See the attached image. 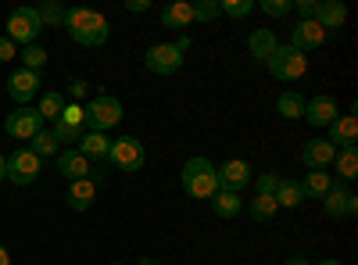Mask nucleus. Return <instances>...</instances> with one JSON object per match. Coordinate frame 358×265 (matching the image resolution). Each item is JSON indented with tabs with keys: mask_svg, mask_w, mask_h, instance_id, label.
<instances>
[{
	"mask_svg": "<svg viewBox=\"0 0 358 265\" xmlns=\"http://www.w3.org/2000/svg\"><path fill=\"white\" fill-rule=\"evenodd\" d=\"M280 47V40H276V33L273 29H251V36H248V50H251V57L255 62H268L273 57V50Z\"/></svg>",
	"mask_w": 358,
	"mask_h": 265,
	"instance_id": "nucleus-21",
	"label": "nucleus"
},
{
	"mask_svg": "<svg viewBox=\"0 0 358 265\" xmlns=\"http://www.w3.org/2000/svg\"><path fill=\"white\" fill-rule=\"evenodd\" d=\"M29 151H33V155L43 162V158H57V155H62V143L54 140L50 129H40V133L33 136V147H29Z\"/></svg>",
	"mask_w": 358,
	"mask_h": 265,
	"instance_id": "nucleus-28",
	"label": "nucleus"
},
{
	"mask_svg": "<svg viewBox=\"0 0 358 265\" xmlns=\"http://www.w3.org/2000/svg\"><path fill=\"white\" fill-rule=\"evenodd\" d=\"M334 165H337V176L344 183H351L358 176V147H341V151L334 155Z\"/></svg>",
	"mask_w": 358,
	"mask_h": 265,
	"instance_id": "nucleus-27",
	"label": "nucleus"
},
{
	"mask_svg": "<svg viewBox=\"0 0 358 265\" xmlns=\"http://www.w3.org/2000/svg\"><path fill=\"white\" fill-rule=\"evenodd\" d=\"M330 129V143L337 147H358V119H355V108L348 111V115H337V119L326 126Z\"/></svg>",
	"mask_w": 358,
	"mask_h": 265,
	"instance_id": "nucleus-15",
	"label": "nucleus"
},
{
	"mask_svg": "<svg viewBox=\"0 0 358 265\" xmlns=\"http://www.w3.org/2000/svg\"><path fill=\"white\" fill-rule=\"evenodd\" d=\"M47 57H50V54H47L43 47H36V43H33V47H22V69L40 72V69L47 65Z\"/></svg>",
	"mask_w": 358,
	"mask_h": 265,
	"instance_id": "nucleus-33",
	"label": "nucleus"
},
{
	"mask_svg": "<svg viewBox=\"0 0 358 265\" xmlns=\"http://www.w3.org/2000/svg\"><path fill=\"white\" fill-rule=\"evenodd\" d=\"M108 265H122V262H108Z\"/></svg>",
	"mask_w": 358,
	"mask_h": 265,
	"instance_id": "nucleus-48",
	"label": "nucleus"
},
{
	"mask_svg": "<svg viewBox=\"0 0 358 265\" xmlns=\"http://www.w3.org/2000/svg\"><path fill=\"white\" fill-rule=\"evenodd\" d=\"M265 69L273 72L276 79H283V83H297V79L308 72V54H301V50H294V47L280 43V47L273 50V57L265 62Z\"/></svg>",
	"mask_w": 358,
	"mask_h": 265,
	"instance_id": "nucleus-6",
	"label": "nucleus"
},
{
	"mask_svg": "<svg viewBox=\"0 0 358 265\" xmlns=\"http://www.w3.org/2000/svg\"><path fill=\"white\" fill-rule=\"evenodd\" d=\"M322 212L330 215V219H351V215H358V194L351 187H344V183H334L330 190H326V197H322Z\"/></svg>",
	"mask_w": 358,
	"mask_h": 265,
	"instance_id": "nucleus-9",
	"label": "nucleus"
},
{
	"mask_svg": "<svg viewBox=\"0 0 358 265\" xmlns=\"http://www.w3.org/2000/svg\"><path fill=\"white\" fill-rule=\"evenodd\" d=\"M83 111H86V129L90 133H108V129H115L118 122H122V101L111 97V94L94 97Z\"/></svg>",
	"mask_w": 358,
	"mask_h": 265,
	"instance_id": "nucleus-4",
	"label": "nucleus"
},
{
	"mask_svg": "<svg viewBox=\"0 0 358 265\" xmlns=\"http://www.w3.org/2000/svg\"><path fill=\"white\" fill-rule=\"evenodd\" d=\"M315 22L326 29V36H330V33H341L344 22H348V8L341 4V0H319V8H315Z\"/></svg>",
	"mask_w": 358,
	"mask_h": 265,
	"instance_id": "nucleus-17",
	"label": "nucleus"
},
{
	"mask_svg": "<svg viewBox=\"0 0 358 265\" xmlns=\"http://www.w3.org/2000/svg\"><path fill=\"white\" fill-rule=\"evenodd\" d=\"M108 162L118 169V172H140L143 162H147V151L136 136H118L111 140V151H108Z\"/></svg>",
	"mask_w": 358,
	"mask_h": 265,
	"instance_id": "nucleus-8",
	"label": "nucleus"
},
{
	"mask_svg": "<svg viewBox=\"0 0 358 265\" xmlns=\"http://www.w3.org/2000/svg\"><path fill=\"white\" fill-rule=\"evenodd\" d=\"M287 265H312V262H308L305 255H290V258H287Z\"/></svg>",
	"mask_w": 358,
	"mask_h": 265,
	"instance_id": "nucleus-43",
	"label": "nucleus"
},
{
	"mask_svg": "<svg viewBox=\"0 0 358 265\" xmlns=\"http://www.w3.org/2000/svg\"><path fill=\"white\" fill-rule=\"evenodd\" d=\"M65 29L79 47H104L108 36H111L108 18L101 11H90V8H69L65 11Z\"/></svg>",
	"mask_w": 358,
	"mask_h": 265,
	"instance_id": "nucleus-1",
	"label": "nucleus"
},
{
	"mask_svg": "<svg viewBox=\"0 0 358 265\" xmlns=\"http://www.w3.org/2000/svg\"><path fill=\"white\" fill-rule=\"evenodd\" d=\"M40 158L29 151V147H18L15 155H8L4 162V180L15 183V187H29V183H36L40 180Z\"/></svg>",
	"mask_w": 358,
	"mask_h": 265,
	"instance_id": "nucleus-7",
	"label": "nucleus"
},
{
	"mask_svg": "<svg viewBox=\"0 0 358 265\" xmlns=\"http://www.w3.org/2000/svg\"><path fill=\"white\" fill-rule=\"evenodd\" d=\"M301 204H305L301 183H297V180H283V176H280V187H276V208H301Z\"/></svg>",
	"mask_w": 358,
	"mask_h": 265,
	"instance_id": "nucleus-26",
	"label": "nucleus"
},
{
	"mask_svg": "<svg viewBox=\"0 0 358 265\" xmlns=\"http://www.w3.org/2000/svg\"><path fill=\"white\" fill-rule=\"evenodd\" d=\"M322 43H326V29H322L315 18H308V22H297V25L290 29V43H287V47L308 54V50H315V47H322Z\"/></svg>",
	"mask_w": 358,
	"mask_h": 265,
	"instance_id": "nucleus-13",
	"label": "nucleus"
},
{
	"mask_svg": "<svg viewBox=\"0 0 358 265\" xmlns=\"http://www.w3.org/2000/svg\"><path fill=\"white\" fill-rule=\"evenodd\" d=\"M62 126H69V129H86V111H83V104H65V111H62V119H57Z\"/></svg>",
	"mask_w": 358,
	"mask_h": 265,
	"instance_id": "nucleus-34",
	"label": "nucleus"
},
{
	"mask_svg": "<svg viewBox=\"0 0 358 265\" xmlns=\"http://www.w3.org/2000/svg\"><path fill=\"white\" fill-rule=\"evenodd\" d=\"M255 11V0H222V15L229 18H248Z\"/></svg>",
	"mask_w": 358,
	"mask_h": 265,
	"instance_id": "nucleus-35",
	"label": "nucleus"
},
{
	"mask_svg": "<svg viewBox=\"0 0 358 265\" xmlns=\"http://www.w3.org/2000/svg\"><path fill=\"white\" fill-rule=\"evenodd\" d=\"M162 25L165 29H190L194 25V11L187 0H176V4L162 8Z\"/></svg>",
	"mask_w": 358,
	"mask_h": 265,
	"instance_id": "nucleus-23",
	"label": "nucleus"
},
{
	"mask_svg": "<svg viewBox=\"0 0 358 265\" xmlns=\"http://www.w3.org/2000/svg\"><path fill=\"white\" fill-rule=\"evenodd\" d=\"M36 15H40L43 29H47V25H50V29H54V25H65V8L57 4V0H47V4H40Z\"/></svg>",
	"mask_w": 358,
	"mask_h": 265,
	"instance_id": "nucleus-32",
	"label": "nucleus"
},
{
	"mask_svg": "<svg viewBox=\"0 0 358 265\" xmlns=\"http://www.w3.org/2000/svg\"><path fill=\"white\" fill-rule=\"evenodd\" d=\"M40 72H29V69H18V72H11L8 76V97L18 104V108H25L33 97H40Z\"/></svg>",
	"mask_w": 358,
	"mask_h": 265,
	"instance_id": "nucleus-11",
	"label": "nucleus"
},
{
	"mask_svg": "<svg viewBox=\"0 0 358 265\" xmlns=\"http://www.w3.org/2000/svg\"><path fill=\"white\" fill-rule=\"evenodd\" d=\"M215 172H219V190L241 194L244 187H251V165H248L244 158H229V162H222V169H215Z\"/></svg>",
	"mask_w": 358,
	"mask_h": 265,
	"instance_id": "nucleus-12",
	"label": "nucleus"
},
{
	"mask_svg": "<svg viewBox=\"0 0 358 265\" xmlns=\"http://www.w3.org/2000/svg\"><path fill=\"white\" fill-rule=\"evenodd\" d=\"M43 129V119H40V111L36 108H15L8 119H4V133L15 136V140H33L36 133Z\"/></svg>",
	"mask_w": 358,
	"mask_h": 265,
	"instance_id": "nucleus-10",
	"label": "nucleus"
},
{
	"mask_svg": "<svg viewBox=\"0 0 358 265\" xmlns=\"http://www.w3.org/2000/svg\"><path fill=\"white\" fill-rule=\"evenodd\" d=\"M136 265H162V262H158V258H140Z\"/></svg>",
	"mask_w": 358,
	"mask_h": 265,
	"instance_id": "nucleus-45",
	"label": "nucleus"
},
{
	"mask_svg": "<svg viewBox=\"0 0 358 265\" xmlns=\"http://www.w3.org/2000/svg\"><path fill=\"white\" fill-rule=\"evenodd\" d=\"M341 115V108H337V101L330 97V94H319V97H312L308 104H305V119L312 122V126H330L334 119Z\"/></svg>",
	"mask_w": 358,
	"mask_h": 265,
	"instance_id": "nucleus-16",
	"label": "nucleus"
},
{
	"mask_svg": "<svg viewBox=\"0 0 358 265\" xmlns=\"http://www.w3.org/2000/svg\"><path fill=\"white\" fill-rule=\"evenodd\" d=\"M65 201H69V208H72V212H90V208H94V201H97V183L90 180V176H86V180L69 183Z\"/></svg>",
	"mask_w": 358,
	"mask_h": 265,
	"instance_id": "nucleus-18",
	"label": "nucleus"
},
{
	"mask_svg": "<svg viewBox=\"0 0 358 265\" xmlns=\"http://www.w3.org/2000/svg\"><path fill=\"white\" fill-rule=\"evenodd\" d=\"M50 133H54L57 143H79V136H83V129H69L62 122H50Z\"/></svg>",
	"mask_w": 358,
	"mask_h": 265,
	"instance_id": "nucleus-38",
	"label": "nucleus"
},
{
	"mask_svg": "<svg viewBox=\"0 0 358 265\" xmlns=\"http://www.w3.org/2000/svg\"><path fill=\"white\" fill-rule=\"evenodd\" d=\"M212 212H215L219 219H236V215L244 212V201H241V194L215 190V194H212Z\"/></svg>",
	"mask_w": 358,
	"mask_h": 265,
	"instance_id": "nucleus-24",
	"label": "nucleus"
},
{
	"mask_svg": "<svg viewBox=\"0 0 358 265\" xmlns=\"http://www.w3.org/2000/svg\"><path fill=\"white\" fill-rule=\"evenodd\" d=\"M315 8H319V0H297V4H294V11L301 15V22L315 18Z\"/></svg>",
	"mask_w": 358,
	"mask_h": 265,
	"instance_id": "nucleus-39",
	"label": "nucleus"
},
{
	"mask_svg": "<svg viewBox=\"0 0 358 265\" xmlns=\"http://www.w3.org/2000/svg\"><path fill=\"white\" fill-rule=\"evenodd\" d=\"M36 111H40L43 122H57V119H62V111H65V97L54 94V90L50 94H40V108Z\"/></svg>",
	"mask_w": 358,
	"mask_h": 265,
	"instance_id": "nucleus-29",
	"label": "nucleus"
},
{
	"mask_svg": "<svg viewBox=\"0 0 358 265\" xmlns=\"http://www.w3.org/2000/svg\"><path fill=\"white\" fill-rule=\"evenodd\" d=\"M268 18H287L290 11H294V0H262L258 4Z\"/></svg>",
	"mask_w": 358,
	"mask_h": 265,
	"instance_id": "nucleus-36",
	"label": "nucleus"
},
{
	"mask_svg": "<svg viewBox=\"0 0 358 265\" xmlns=\"http://www.w3.org/2000/svg\"><path fill=\"white\" fill-rule=\"evenodd\" d=\"M4 162H8V158H4V155H0V183H4Z\"/></svg>",
	"mask_w": 358,
	"mask_h": 265,
	"instance_id": "nucleus-47",
	"label": "nucleus"
},
{
	"mask_svg": "<svg viewBox=\"0 0 358 265\" xmlns=\"http://www.w3.org/2000/svg\"><path fill=\"white\" fill-rule=\"evenodd\" d=\"M255 187H258V194H262V197H276V187H280V176H276V172H262L258 180H255Z\"/></svg>",
	"mask_w": 358,
	"mask_h": 265,
	"instance_id": "nucleus-37",
	"label": "nucleus"
},
{
	"mask_svg": "<svg viewBox=\"0 0 358 265\" xmlns=\"http://www.w3.org/2000/svg\"><path fill=\"white\" fill-rule=\"evenodd\" d=\"M0 265H11V255H8V248L0 244Z\"/></svg>",
	"mask_w": 358,
	"mask_h": 265,
	"instance_id": "nucleus-44",
	"label": "nucleus"
},
{
	"mask_svg": "<svg viewBox=\"0 0 358 265\" xmlns=\"http://www.w3.org/2000/svg\"><path fill=\"white\" fill-rule=\"evenodd\" d=\"M57 172H62L69 183H76V180H86V176L94 172V162H86V158L76 151V147H72V151H62V155H57Z\"/></svg>",
	"mask_w": 358,
	"mask_h": 265,
	"instance_id": "nucleus-19",
	"label": "nucleus"
},
{
	"mask_svg": "<svg viewBox=\"0 0 358 265\" xmlns=\"http://www.w3.org/2000/svg\"><path fill=\"white\" fill-rule=\"evenodd\" d=\"M179 180H183V190H187L190 197H197V201H212V194L219 190V172H215V165L208 162V158H201V155L183 165Z\"/></svg>",
	"mask_w": 358,
	"mask_h": 265,
	"instance_id": "nucleus-3",
	"label": "nucleus"
},
{
	"mask_svg": "<svg viewBox=\"0 0 358 265\" xmlns=\"http://www.w3.org/2000/svg\"><path fill=\"white\" fill-rule=\"evenodd\" d=\"M190 11H194V22H215L222 15V0H194Z\"/></svg>",
	"mask_w": 358,
	"mask_h": 265,
	"instance_id": "nucleus-30",
	"label": "nucleus"
},
{
	"mask_svg": "<svg viewBox=\"0 0 358 265\" xmlns=\"http://www.w3.org/2000/svg\"><path fill=\"white\" fill-rule=\"evenodd\" d=\"M334 155H337V147L330 140H322V136H315L301 147V162H305L308 172H326L334 165Z\"/></svg>",
	"mask_w": 358,
	"mask_h": 265,
	"instance_id": "nucleus-14",
	"label": "nucleus"
},
{
	"mask_svg": "<svg viewBox=\"0 0 358 265\" xmlns=\"http://www.w3.org/2000/svg\"><path fill=\"white\" fill-rule=\"evenodd\" d=\"M8 40L18 47H33L36 40H40V33H43V22H40V15H36V8H15L11 15H8Z\"/></svg>",
	"mask_w": 358,
	"mask_h": 265,
	"instance_id": "nucleus-5",
	"label": "nucleus"
},
{
	"mask_svg": "<svg viewBox=\"0 0 358 265\" xmlns=\"http://www.w3.org/2000/svg\"><path fill=\"white\" fill-rule=\"evenodd\" d=\"M305 97L297 94V90H283L280 97H276V115L280 119H290V122H297V119H305Z\"/></svg>",
	"mask_w": 358,
	"mask_h": 265,
	"instance_id": "nucleus-22",
	"label": "nucleus"
},
{
	"mask_svg": "<svg viewBox=\"0 0 358 265\" xmlns=\"http://www.w3.org/2000/svg\"><path fill=\"white\" fill-rule=\"evenodd\" d=\"M11 57H18V47H15L8 36H0V65H4V62H11Z\"/></svg>",
	"mask_w": 358,
	"mask_h": 265,
	"instance_id": "nucleus-40",
	"label": "nucleus"
},
{
	"mask_svg": "<svg viewBox=\"0 0 358 265\" xmlns=\"http://www.w3.org/2000/svg\"><path fill=\"white\" fill-rule=\"evenodd\" d=\"M69 90H72V97H76V104H79V101H83V97L90 94V83H83V79H76V83L69 86Z\"/></svg>",
	"mask_w": 358,
	"mask_h": 265,
	"instance_id": "nucleus-41",
	"label": "nucleus"
},
{
	"mask_svg": "<svg viewBox=\"0 0 358 265\" xmlns=\"http://www.w3.org/2000/svg\"><path fill=\"white\" fill-rule=\"evenodd\" d=\"M76 151L86 158V162H108V151H111V140H108V133H83L79 136V147Z\"/></svg>",
	"mask_w": 358,
	"mask_h": 265,
	"instance_id": "nucleus-20",
	"label": "nucleus"
},
{
	"mask_svg": "<svg viewBox=\"0 0 358 265\" xmlns=\"http://www.w3.org/2000/svg\"><path fill=\"white\" fill-rule=\"evenodd\" d=\"M297 183H301L305 201H322V197H326V190L334 187V176H330V172H308L305 180H297Z\"/></svg>",
	"mask_w": 358,
	"mask_h": 265,
	"instance_id": "nucleus-25",
	"label": "nucleus"
},
{
	"mask_svg": "<svg viewBox=\"0 0 358 265\" xmlns=\"http://www.w3.org/2000/svg\"><path fill=\"white\" fill-rule=\"evenodd\" d=\"M187 50H190V36H179L172 43H155L143 54V69L155 76H176L187 62Z\"/></svg>",
	"mask_w": 358,
	"mask_h": 265,
	"instance_id": "nucleus-2",
	"label": "nucleus"
},
{
	"mask_svg": "<svg viewBox=\"0 0 358 265\" xmlns=\"http://www.w3.org/2000/svg\"><path fill=\"white\" fill-rule=\"evenodd\" d=\"M280 208H276V197H262V194H255V201H251V219L255 222H268Z\"/></svg>",
	"mask_w": 358,
	"mask_h": 265,
	"instance_id": "nucleus-31",
	"label": "nucleus"
},
{
	"mask_svg": "<svg viewBox=\"0 0 358 265\" xmlns=\"http://www.w3.org/2000/svg\"><path fill=\"white\" fill-rule=\"evenodd\" d=\"M126 11H133V15H143V11H151V4H147V0H129V4H126Z\"/></svg>",
	"mask_w": 358,
	"mask_h": 265,
	"instance_id": "nucleus-42",
	"label": "nucleus"
},
{
	"mask_svg": "<svg viewBox=\"0 0 358 265\" xmlns=\"http://www.w3.org/2000/svg\"><path fill=\"white\" fill-rule=\"evenodd\" d=\"M315 265H341L337 258H322V262H315Z\"/></svg>",
	"mask_w": 358,
	"mask_h": 265,
	"instance_id": "nucleus-46",
	"label": "nucleus"
}]
</instances>
